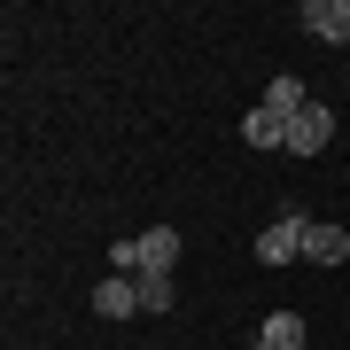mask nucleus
<instances>
[{"mask_svg": "<svg viewBox=\"0 0 350 350\" xmlns=\"http://www.w3.org/2000/svg\"><path fill=\"white\" fill-rule=\"evenodd\" d=\"M304 226H312L304 211H280V218L257 234V265H265V273H280V265H296V257H304Z\"/></svg>", "mask_w": 350, "mask_h": 350, "instance_id": "2", "label": "nucleus"}, {"mask_svg": "<svg viewBox=\"0 0 350 350\" xmlns=\"http://www.w3.org/2000/svg\"><path fill=\"white\" fill-rule=\"evenodd\" d=\"M265 109L288 125V117H304V109H312V86H304V78H273V86H265Z\"/></svg>", "mask_w": 350, "mask_h": 350, "instance_id": "7", "label": "nucleus"}, {"mask_svg": "<svg viewBox=\"0 0 350 350\" xmlns=\"http://www.w3.org/2000/svg\"><path fill=\"white\" fill-rule=\"evenodd\" d=\"M304 31L327 39V47H335V39H350V0H304Z\"/></svg>", "mask_w": 350, "mask_h": 350, "instance_id": "5", "label": "nucleus"}, {"mask_svg": "<svg viewBox=\"0 0 350 350\" xmlns=\"http://www.w3.org/2000/svg\"><path fill=\"white\" fill-rule=\"evenodd\" d=\"M257 342H273V350H312V335H304V312H273Z\"/></svg>", "mask_w": 350, "mask_h": 350, "instance_id": "9", "label": "nucleus"}, {"mask_svg": "<svg viewBox=\"0 0 350 350\" xmlns=\"http://www.w3.org/2000/svg\"><path fill=\"white\" fill-rule=\"evenodd\" d=\"M250 350H273V342H250Z\"/></svg>", "mask_w": 350, "mask_h": 350, "instance_id": "11", "label": "nucleus"}, {"mask_svg": "<svg viewBox=\"0 0 350 350\" xmlns=\"http://www.w3.org/2000/svg\"><path fill=\"white\" fill-rule=\"evenodd\" d=\"M109 265H117V273H172V265H179V226H148V234L117 241Z\"/></svg>", "mask_w": 350, "mask_h": 350, "instance_id": "1", "label": "nucleus"}, {"mask_svg": "<svg viewBox=\"0 0 350 350\" xmlns=\"http://www.w3.org/2000/svg\"><path fill=\"white\" fill-rule=\"evenodd\" d=\"M350 257V234H342V226H304V265H319V273H327V265H342Z\"/></svg>", "mask_w": 350, "mask_h": 350, "instance_id": "6", "label": "nucleus"}, {"mask_svg": "<svg viewBox=\"0 0 350 350\" xmlns=\"http://www.w3.org/2000/svg\"><path fill=\"white\" fill-rule=\"evenodd\" d=\"M133 280H140V312H172V304H179L172 273H133Z\"/></svg>", "mask_w": 350, "mask_h": 350, "instance_id": "10", "label": "nucleus"}, {"mask_svg": "<svg viewBox=\"0 0 350 350\" xmlns=\"http://www.w3.org/2000/svg\"><path fill=\"white\" fill-rule=\"evenodd\" d=\"M94 312H101V319H133V312H140V280H133V273L94 280Z\"/></svg>", "mask_w": 350, "mask_h": 350, "instance_id": "4", "label": "nucleus"}, {"mask_svg": "<svg viewBox=\"0 0 350 350\" xmlns=\"http://www.w3.org/2000/svg\"><path fill=\"white\" fill-rule=\"evenodd\" d=\"M327 140H335V109L327 101H312L304 117H288V156H319Z\"/></svg>", "mask_w": 350, "mask_h": 350, "instance_id": "3", "label": "nucleus"}, {"mask_svg": "<svg viewBox=\"0 0 350 350\" xmlns=\"http://www.w3.org/2000/svg\"><path fill=\"white\" fill-rule=\"evenodd\" d=\"M241 140H250V148H280V156H288V125H280L273 109H250V117H241Z\"/></svg>", "mask_w": 350, "mask_h": 350, "instance_id": "8", "label": "nucleus"}]
</instances>
